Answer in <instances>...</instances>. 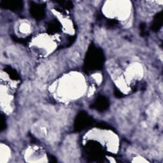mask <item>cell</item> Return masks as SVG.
Segmentation results:
<instances>
[{
    "instance_id": "cell-1",
    "label": "cell",
    "mask_w": 163,
    "mask_h": 163,
    "mask_svg": "<svg viewBox=\"0 0 163 163\" xmlns=\"http://www.w3.org/2000/svg\"><path fill=\"white\" fill-rule=\"evenodd\" d=\"M96 107L97 109L101 108V110H103L107 107V101L103 98V97H100L96 103Z\"/></svg>"
},
{
    "instance_id": "cell-2",
    "label": "cell",
    "mask_w": 163,
    "mask_h": 163,
    "mask_svg": "<svg viewBox=\"0 0 163 163\" xmlns=\"http://www.w3.org/2000/svg\"><path fill=\"white\" fill-rule=\"evenodd\" d=\"M32 12L33 16H35V17H39L40 18H41L43 16V11L41 10V8H39L38 7H35L32 9Z\"/></svg>"
}]
</instances>
